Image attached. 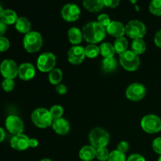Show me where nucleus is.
I'll return each instance as SVG.
<instances>
[{"instance_id": "f257e3e1", "label": "nucleus", "mask_w": 161, "mask_h": 161, "mask_svg": "<svg viewBox=\"0 0 161 161\" xmlns=\"http://www.w3.org/2000/svg\"><path fill=\"white\" fill-rule=\"evenodd\" d=\"M83 36L86 42L91 44L97 43L103 40L106 34V28L97 22H89L82 30Z\"/></svg>"}, {"instance_id": "f03ea898", "label": "nucleus", "mask_w": 161, "mask_h": 161, "mask_svg": "<svg viewBox=\"0 0 161 161\" xmlns=\"http://www.w3.org/2000/svg\"><path fill=\"white\" fill-rule=\"evenodd\" d=\"M89 139L91 146L97 149L106 147L110 140L108 131L101 127L94 128L89 134Z\"/></svg>"}, {"instance_id": "7ed1b4c3", "label": "nucleus", "mask_w": 161, "mask_h": 161, "mask_svg": "<svg viewBox=\"0 0 161 161\" xmlns=\"http://www.w3.org/2000/svg\"><path fill=\"white\" fill-rule=\"evenodd\" d=\"M31 120L36 127L39 128H47L52 126L53 119L49 110L43 108H36L31 113Z\"/></svg>"}, {"instance_id": "20e7f679", "label": "nucleus", "mask_w": 161, "mask_h": 161, "mask_svg": "<svg viewBox=\"0 0 161 161\" xmlns=\"http://www.w3.org/2000/svg\"><path fill=\"white\" fill-rule=\"evenodd\" d=\"M23 43L24 47L28 53H36L42 46V36L37 31H30L25 35Z\"/></svg>"}, {"instance_id": "39448f33", "label": "nucleus", "mask_w": 161, "mask_h": 161, "mask_svg": "<svg viewBox=\"0 0 161 161\" xmlns=\"http://www.w3.org/2000/svg\"><path fill=\"white\" fill-rule=\"evenodd\" d=\"M119 63L124 69L133 72L139 67L140 59L138 55L132 50H127L119 55Z\"/></svg>"}, {"instance_id": "423d86ee", "label": "nucleus", "mask_w": 161, "mask_h": 161, "mask_svg": "<svg viewBox=\"0 0 161 161\" xmlns=\"http://www.w3.org/2000/svg\"><path fill=\"white\" fill-rule=\"evenodd\" d=\"M125 33L133 39H142L146 33V25L140 20H130L125 26Z\"/></svg>"}, {"instance_id": "0eeeda50", "label": "nucleus", "mask_w": 161, "mask_h": 161, "mask_svg": "<svg viewBox=\"0 0 161 161\" xmlns=\"http://www.w3.org/2000/svg\"><path fill=\"white\" fill-rule=\"evenodd\" d=\"M141 127L146 133H158L161 130V119L156 115L145 116L141 121Z\"/></svg>"}, {"instance_id": "6e6552de", "label": "nucleus", "mask_w": 161, "mask_h": 161, "mask_svg": "<svg viewBox=\"0 0 161 161\" xmlns=\"http://www.w3.org/2000/svg\"><path fill=\"white\" fill-rule=\"evenodd\" d=\"M56 57L53 53L46 52L42 53L37 60V67L42 72H48L53 70L56 65Z\"/></svg>"}, {"instance_id": "1a4fd4ad", "label": "nucleus", "mask_w": 161, "mask_h": 161, "mask_svg": "<svg viewBox=\"0 0 161 161\" xmlns=\"http://www.w3.org/2000/svg\"><path fill=\"white\" fill-rule=\"evenodd\" d=\"M18 66L11 59H6L0 64V72L5 79L14 80L18 75Z\"/></svg>"}, {"instance_id": "9d476101", "label": "nucleus", "mask_w": 161, "mask_h": 161, "mask_svg": "<svg viewBox=\"0 0 161 161\" xmlns=\"http://www.w3.org/2000/svg\"><path fill=\"white\" fill-rule=\"evenodd\" d=\"M6 129L9 133L13 134L14 135L23 134L25 125H24L23 121L21 120L20 117L15 115H10L7 116L5 122Z\"/></svg>"}, {"instance_id": "9b49d317", "label": "nucleus", "mask_w": 161, "mask_h": 161, "mask_svg": "<svg viewBox=\"0 0 161 161\" xmlns=\"http://www.w3.org/2000/svg\"><path fill=\"white\" fill-rule=\"evenodd\" d=\"M146 93V87L142 83H135L130 84L126 91V96L127 98L133 102L140 101L145 97Z\"/></svg>"}, {"instance_id": "f8f14e48", "label": "nucleus", "mask_w": 161, "mask_h": 161, "mask_svg": "<svg viewBox=\"0 0 161 161\" xmlns=\"http://www.w3.org/2000/svg\"><path fill=\"white\" fill-rule=\"evenodd\" d=\"M80 14L81 12L79 6L72 3L66 4L61 9V16L63 19L69 22H73L78 20Z\"/></svg>"}, {"instance_id": "ddd939ff", "label": "nucleus", "mask_w": 161, "mask_h": 161, "mask_svg": "<svg viewBox=\"0 0 161 161\" xmlns=\"http://www.w3.org/2000/svg\"><path fill=\"white\" fill-rule=\"evenodd\" d=\"M85 57V49L78 45L72 47L68 52V60L72 64H81Z\"/></svg>"}, {"instance_id": "4468645a", "label": "nucleus", "mask_w": 161, "mask_h": 161, "mask_svg": "<svg viewBox=\"0 0 161 161\" xmlns=\"http://www.w3.org/2000/svg\"><path fill=\"white\" fill-rule=\"evenodd\" d=\"M29 140L30 138L24 134L14 135L10 140V146L15 150H26L28 148H29Z\"/></svg>"}, {"instance_id": "2eb2a0df", "label": "nucleus", "mask_w": 161, "mask_h": 161, "mask_svg": "<svg viewBox=\"0 0 161 161\" xmlns=\"http://www.w3.org/2000/svg\"><path fill=\"white\" fill-rule=\"evenodd\" d=\"M36 75V69L30 63H23L18 68V75L24 81L31 80Z\"/></svg>"}, {"instance_id": "dca6fc26", "label": "nucleus", "mask_w": 161, "mask_h": 161, "mask_svg": "<svg viewBox=\"0 0 161 161\" xmlns=\"http://www.w3.org/2000/svg\"><path fill=\"white\" fill-rule=\"evenodd\" d=\"M106 31L115 38L124 37V35L125 34V27L124 26L121 22L113 20L108 25L106 28Z\"/></svg>"}, {"instance_id": "f3484780", "label": "nucleus", "mask_w": 161, "mask_h": 161, "mask_svg": "<svg viewBox=\"0 0 161 161\" xmlns=\"http://www.w3.org/2000/svg\"><path fill=\"white\" fill-rule=\"evenodd\" d=\"M52 127H53V130L58 135H66L69 133V130H70V125H69V121L62 117L53 119Z\"/></svg>"}, {"instance_id": "a211bd4d", "label": "nucleus", "mask_w": 161, "mask_h": 161, "mask_svg": "<svg viewBox=\"0 0 161 161\" xmlns=\"http://www.w3.org/2000/svg\"><path fill=\"white\" fill-rule=\"evenodd\" d=\"M79 157L83 161H91L96 157V149L92 146H85L79 153Z\"/></svg>"}, {"instance_id": "6ab92c4d", "label": "nucleus", "mask_w": 161, "mask_h": 161, "mask_svg": "<svg viewBox=\"0 0 161 161\" xmlns=\"http://www.w3.org/2000/svg\"><path fill=\"white\" fill-rule=\"evenodd\" d=\"M83 4L85 9L93 13L102 10L105 6L104 0H83Z\"/></svg>"}, {"instance_id": "aec40b11", "label": "nucleus", "mask_w": 161, "mask_h": 161, "mask_svg": "<svg viewBox=\"0 0 161 161\" xmlns=\"http://www.w3.org/2000/svg\"><path fill=\"white\" fill-rule=\"evenodd\" d=\"M68 38H69V41L73 45L77 46L82 42L83 39V32L79 29L78 28H71L68 31Z\"/></svg>"}, {"instance_id": "412c9836", "label": "nucleus", "mask_w": 161, "mask_h": 161, "mask_svg": "<svg viewBox=\"0 0 161 161\" xmlns=\"http://www.w3.org/2000/svg\"><path fill=\"white\" fill-rule=\"evenodd\" d=\"M15 28L17 31L22 34H28L31 30V22L26 17H18L17 22L15 23Z\"/></svg>"}, {"instance_id": "4be33fe9", "label": "nucleus", "mask_w": 161, "mask_h": 161, "mask_svg": "<svg viewBox=\"0 0 161 161\" xmlns=\"http://www.w3.org/2000/svg\"><path fill=\"white\" fill-rule=\"evenodd\" d=\"M1 20L4 22L6 25H14L17 22L18 17H17V13L13 9H4L1 16Z\"/></svg>"}, {"instance_id": "5701e85b", "label": "nucleus", "mask_w": 161, "mask_h": 161, "mask_svg": "<svg viewBox=\"0 0 161 161\" xmlns=\"http://www.w3.org/2000/svg\"><path fill=\"white\" fill-rule=\"evenodd\" d=\"M113 47H114L116 53L120 55L121 53H124V52L127 50L128 42H127V39H125L124 37L117 38V39H116V41L114 42Z\"/></svg>"}, {"instance_id": "b1692460", "label": "nucleus", "mask_w": 161, "mask_h": 161, "mask_svg": "<svg viewBox=\"0 0 161 161\" xmlns=\"http://www.w3.org/2000/svg\"><path fill=\"white\" fill-rule=\"evenodd\" d=\"M100 53L104 58H113L116 51L113 44L109 42H104L100 46Z\"/></svg>"}, {"instance_id": "393cba45", "label": "nucleus", "mask_w": 161, "mask_h": 161, "mask_svg": "<svg viewBox=\"0 0 161 161\" xmlns=\"http://www.w3.org/2000/svg\"><path fill=\"white\" fill-rule=\"evenodd\" d=\"M146 50V44L142 39H134L131 44V50L137 55L142 54Z\"/></svg>"}, {"instance_id": "a878e982", "label": "nucleus", "mask_w": 161, "mask_h": 161, "mask_svg": "<svg viewBox=\"0 0 161 161\" xmlns=\"http://www.w3.org/2000/svg\"><path fill=\"white\" fill-rule=\"evenodd\" d=\"M63 79L62 71L59 69H53L49 74V81L53 85H58Z\"/></svg>"}, {"instance_id": "bb28decb", "label": "nucleus", "mask_w": 161, "mask_h": 161, "mask_svg": "<svg viewBox=\"0 0 161 161\" xmlns=\"http://www.w3.org/2000/svg\"><path fill=\"white\" fill-rule=\"evenodd\" d=\"M117 67V62L114 58H104L102 61V69L105 72H112Z\"/></svg>"}, {"instance_id": "cd10ccee", "label": "nucleus", "mask_w": 161, "mask_h": 161, "mask_svg": "<svg viewBox=\"0 0 161 161\" xmlns=\"http://www.w3.org/2000/svg\"><path fill=\"white\" fill-rule=\"evenodd\" d=\"M84 49L86 57L89 58H97L100 53V47H98L95 44H89Z\"/></svg>"}, {"instance_id": "c85d7f7f", "label": "nucleus", "mask_w": 161, "mask_h": 161, "mask_svg": "<svg viewBox=\"0 0 161 161\" xmlns=\"http://www.w3.org/2000/svg\"><path fill=\"white\" fill-rule=\"evenodd\" d=\"M149 11L156 16H161V0H152L149 4Z\"/></svg>"}, {"instance_id": "c756f323", "label": "nucleus", "mask_w": 161, "mask_h": 161, "mask_svg": "<svg viewBox=\"0 0 161 161\" xmlns=\"http://www.w3.org/2000/svg\"><path fill=\"white\" fill-rule=\"evenodd\" d=\"M50 113L53 119H59V118L62 117V115L64 113V108L61 105H53L50 109Z\"/></svg>"}, {"instance_id": "7c9ffc66", "label": "nucleus", "mask_w": 161, "mask_h": 161, "mask_svg": "<svg viewBox=\"0 0 161 161\" xmlns=\"http://www.w3.org/2000/svg\"><path fill=\"white\" fill-rule=\"evenodd\" d=\"M110 153L107 149L106 147L100 148V149H96V157L100 161H106L108 160L109 157Z\"/></svg>"}, {"instance_id": "2f4dec72", "label": "nucleus", "mask_w": 161, "mask_h": 161, "mask_svg": "<svg viewBox=\"0 0 161 161\" xmlns=\"http://www.w3.org/2000/svg\"><path fill=\"white\" fill-rule=\"evenodd\" d=\"M108 161H127V160H126L125 153H123L116 149L110 153Z\"/></svg>"}, {"instance_id": "473e14b6", "label": "nucleus", "mask_w": 161, "mask_h": 161, "mask_svg": "<svg viewBox=\"0 0 161 161\" xmlns=\"http://www.w3.org/2000/svg\"><path fill=\"white\" fill-rule=\"evenodd\" d=\"M14 86H15V83H14V80H11V79H4L2 83V87L6 92H10L11 91H13Z\"/></svg>"}, {"instance_id": "72a5a7b5", "label": "nucleus", "mask_w": 161, "mask_h": 161, "mask_svg": "<svg viewBox=\"0 0 161 161\" xmlns=\"http://www.w3.org/2000/svg\"><path fill=\"white\" fill-rule=\"evenodd\" d=\"M97 22L106 28L107 27H108V25L111 23V20H110L109 17H108L107 14H100V15L97 17Z\"/></svg>"}, {"instance_id": "f704fd0d", "label": "nucleus", "mask_w": 161, "mask_h": 161, "mask_svg": "<svg viewBox=\"0 0 161 161\" xmlns=\"http://www.w3.org/2000/svg\"><path fill=\"white\" fill-rule=\"evenodd\" d=\"M9 48V41L6 37H0V52H5Z\"/></svg>"}, {"instance_id": "c9c22d12", "label": "nucleus", "mask_w": 161, "mask_h": 161, "mask_svg": "<svg viewBox=\"0 0 161 161\" xmlns=\"http://www.w3.org/2000/svg\"><path fill=\"white\" fill-rule=\"evenodd\" d=\"M153 149L154 152L157 153L159 155H161V138H157L153 142Z\"/></svg>"}, {"instance_id": "e433bc0d", "label": "nucleus", "mask_w": 161, "mask_h": 161, "mask_svg": "<svg viewBox=\"0 0 161 161\" xmlns=\"http://www.w3.org/2000/svg\"><path fill=\"white\" fill-rule=\"evenodd\" d=\"M129 149V144L128 142L125 141L120 142L119 144L117 145V150L119 151V152L123 153H125L128 151Z\"/></svg>"}, {"instance_id": "4c0bfd02", "label": "nucleus", "mask_w": 161, "mask_h": 161, "mask_svg": "<svg viewBox=\"0 0 161 161\" xmlns=\"http://www.w3.org/2000/svg\"><path fill=\"white\" fill-rule=\"evenodd\" d=\"M120 0H104V5L108 8H116L119 5Z\"/></svg>"}, {"instance_id": "58836bf2", "label": "nucleus", "mask_w": 161, "mask_h": 161, "mask_svg": "<svg viewBox=\"0 0 161 161\" xmlns=\"http://www.w3.org/2000/svg\"><path fill=\"white\" fill-rule=\"evenodd\" d=\"M127 161H146L145 157L143 156L140 155V154L135 153L130 155V157H128Z\"/></svg>"}, {"instance_id": "ea45409f", "label": "nucleus", "mask_w": 161, "mask_h": 161, "mask_svg": "<svg viewBox=\"0 0 161 161\" xmlns=\"http://www.w3.org/2000/svg\"><path fill=\"white\" fill-rule=\"evenodd\" d=\"M56 91L60 95H64L67 93V87L64 84H58L56 87Z\"/></svg>"}, {"instance_id": "a19ab883", "label": "nucleus", "mask_w": 161, "mask_h": 161, "mask_svg": "<svg viewBox=\"0 0 161 161\" xmlns=\"http://www.w3.org/2000/svg\"><path fill=\"white\" fill-rule=\"evenodd\" d=\"M154 42L157 47L161 48V29L156 33L154 36Z\"/></svg>"}, {"instance_id": "79ce46f5", "label": "nucleus", "mask_w": 161, "mask_h": 161, "mask_svg": "<svg viewBox=\"0 0 161 161\" xmlns=\"http://www.w3.org/2000/svg\"><path fill=\"white\" fill-rule=\"evenodd\" d=\"M6 25L0 20V37H3L6 31Z\"/></svg>"}, {"instance_id": "37998d69", "label": "nucleus", "mask_w": 161, "mask_h": 161, "mask_svg": "<svg viewBox=\"0 0 161 161\" xmlns=\"http://www.w3.org/2000/svg\"><path fill=\"white\" fill-rule=\"evenodd\" d=\"M38 145H39V142L36 138H31L29 140V147L31 148H36L37 147Z\"/></svg>"}, {"instance_id": "c03bdc74", "label": "nucleus", "mask_w": 161, "mask_h": 161, "mask_svg": "<svg viewBox=\"0 0 161 161\" xmlns=\"http://www.w3.org/2000/svg\"><path fill=\"white\" fill-rule=\"evenodd\" d=\"M5 137H6V133H5V130H3L2 127H0V143L5 139Z\"/></svg>"}, {"instance_id": "a18cd8bd", "label": "nucleus", "mask_w": 161, "mask_h": 161, "mask_svg": "<svg viewBox=\"0 0 161 161\" xmlns=\"http://www.w3.org/2000/svg\"><path fill=\"white\" fill-rule=\"evenodd\" d=\"M3 10H4V9H3V6H2L1 3H0V17H1V16H2V14H3Z\"/></svg>"}, {"instance_id": "49530a36", "label": "nucleus", "mask_w": 161, "mask_h": 161, "mask_svg": "<svg viewBox=\"0 0 161 161\" xmlns=\"http://www.w3.org/2000/svg\"><path fill=\"white\" fill-rule=\"evenodd\" d=\"M129 1H130L132 4H136L137 3V0H129Z\"/></svg>"}, {"instance_id": "de8ad7c7", "label": "nucleus", "mask_w": 161, "mask_h": 161, "mask_svg": "<svg viewBox=\"0 0 161 161\" xmlns=\"http://www.w3.org/2000/svg\"><path fill=\"white\" fill-rule=\"evenodd\" d=\"M40 161H53V160H50V159H42V160H41Z\"/></svg>"}, {"instance_id": "09e8293b", "label": "nucleus", "mask_w": 161, "mask_h": 161, "mask_svg": "<svg viewBox=\"0 0 161 161\" xmlns=\"http://www.w3.org/2000/svg\"><path fill=\"white\" fill-rule=\"evenodd\" d=\"M158 161H161V155L160 156V157H159V159H158Z\"/></svg>"}]
</instances>
